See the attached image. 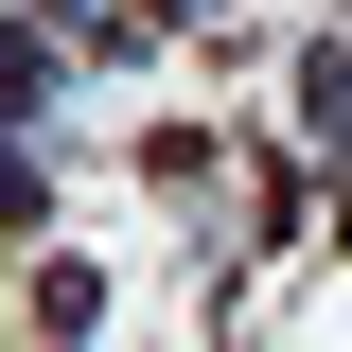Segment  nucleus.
<instances>
[{
    "instance_id": "obj_1",
    "label": "nucleus",
    "mask_w": 352,
    "mask_h": 352,
    "mask_svg": "<svg viewBox=\"0 0 352 352\" xmlns=\"http://www.w3.org/2000/svg\"><path fill=\"white\" fill-rule=\"evenodd\" d=\"M18 282H36V300H18V317H36V352H71V335H106V264H88V247H36Z\"/></svg>"
},
{
    "instance_id": "obj_2",
    "label": "nucleus",
    "mask_w": 352,
    "mask_h": 352,
    "mask_svg": "<svg viewBox=\"0 0 352 352\" xmlns=\"http://www.w3.org/2000/svg\"><path fill=\"white\" fill-rule=\"evenodd\" d=\"M335 247H352V212H335Z\"/></svg>"
}]
</instances>
